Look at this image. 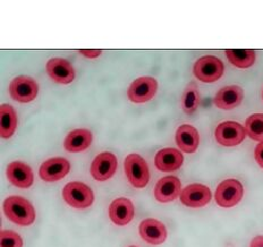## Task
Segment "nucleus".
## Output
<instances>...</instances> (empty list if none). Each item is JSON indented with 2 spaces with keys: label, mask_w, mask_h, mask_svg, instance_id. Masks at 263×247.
<instances>
[{
  "label": "nucleus",
  "mask_w": 263,
  "mask_h": 247,
  "mask_svg": "<svg viewBox=\"0 0 263 247\" xmlns=\"http://www.w3.org/2000/svg\"><path fill=\"white\" fill-rule=\"evenodd\" d=\"M224 53L229 62L238 68H249L255 62V52L252 49H229Z\"/></svg>",
  "instance_id": "nucleus-22"
},
{
  "label": "nucleus",
  "mask_w": 263,
  "mask_h": 247,
  "mask_svg": "<svg viewBox=\"0 0 263 247\" xmlns=\"http://www.w3.org/2000/svg\"><path fill=\"white\" fill-rule=\"evenodd\" d=\"M0 247H23V240L17 233L3 230L0 234Z\"/></svg>",
  "instance_id": "nucleus-25"
},
{
  "label": "nucleus",
  "mask_w": 263,
  "mask_h": 247,
  "mask_svg": "<svg viewBox=\"0 0 263 247\" xmlns=\"http://www.w3.org/2000/svg\"><path fill=\"white\" fill-rule=\"evenodd\" d=\"M134 205L130 200L120 197L115 200L109 207V217L117 226H126L134 218Z\"/></svg>",
  "instance_id": "nucleus-16"
},
{
  "label": "nucleus",
  "mask_w": 263,
  "mask_h": 247,
  "mask_svg": "<svg viewBox=\"0 0 263 247\" xmlns=\"http://www.w3.org/2000/svg\"><path fill=\"white\" fill-rule=\"evenodd\" d=\"M63 197L68 205L75 208H86L93 204L95 194L89 186L73 182L67 184L63 189Z\"/></svg>",
  "instance_id": "nucleus-3"
},
{
  "label": "nucleus",
  "mask_w": 263,
  "mask_h": 247,
  "mask_svg": "<svg viewBox=\"0 0 263 247\" xmlns=\"http://www.w3.org/2000/svg\"><path fill=\"white\" fill-rule=\"evenodd\" d=\"M117 170V158L110 152H103L97 156L91 164V175L98 182L110 179Z\"/></svg>",
  "instance_id": "nucleus-8"
},
{
  "label": "nucleus",
  "mask_w": 263,
  "mask_h": 247,
  "mask_svg": "<svg viewBox=\"0 0 263 247\" xmlns=\"http://www.w3.org/2000/svg\"><path fill=\"white\" fill-rule=\"evenodd\" d=\"M200 101H201V97H200L199 89H197V86L194 82H191V83L186 86L182 97V108L185 111V113L187 115L194 113L197 107L200 106Z\"/></svg>",
  "instance_id": "nucleus-23"
},
{
  "label": "nucleus",
  "mask_w": 263,
  "mask_h": 247,
  "mask_svg": "<svg viewBox=\"0 0 263 247\" xmlns=\"http://www.w3.org/2000/svg\"><path fill=\"white\" fill-rule=\"evenodd\" d=\"M17 128V115L15 109L9 104L0 106V136L9 139Z\"/></svg>",
  "instance_id": "nucleus-21"
},
{
  "label": "nucleus",
  "mask_w": 263,
  "mask_h": 247,
  "mask_svg": "<svg viewBox=\"0 0 263 247\" xmlns=\"http://www.w3.org/2000/svg\"><path fill=\"white\" fill-rule=\"evenodd\" d=\"M176 143L185 153H193L200 144V135L191 125H182L176 131Z\"/></svg>",
  "instance_id": "nucleus-19"
},
{
  "label": "nucleus",
  "mask_w": 263,
  "mask_h": 247,
  "mask_svg": "<svg viewBox=\"0 0 263 247\" xmlns=\"http://www.w3.org/2000/svg\"><path fill=\"white\" fill-rule=\"evenodd\" d=\"M245 130L252 140L263 142V113H254L246 119Z\"/></svg>",
  "instance_id": "nucleus-24"
},
{
  "label": "nucleus",
  "mask_w": 263,
  "mask_h": 247,
  "mask_svg": "<svg viewBox=\"0 0 263 247\" xmlns=\"http://www.w3.org/2000/svg\"><path fill=\"white\" fill-rule=\"evenodd\" d=\"M130 247H135V246H130Z\"/></svg>",
  "instance_id": "nucleus-29"
},
{
  "label": "nucleus",
  "mask_w": 263,
  "mask_h": 247,
  "mask_svg": "<svg viewBox=\"0 0 263 247\" xmlns=\"http://www.w3.org/2000/svg\"><path fill=\"white\" fill-rule=\"evenodd\" d=\"M180 193H182V184L175 176H168L160 179L155 188V197L160 203H168L176 200Z\"/></svg>",
  "instance_id": "nucleus-14"
},
{
  "label": "nucleus",
  "mask_w": 263,
  "mask_h": 247,
  "mask_svg": "<svg viewBox=\"0 0 263 247\" xmlns=\"http://www.w3.org/2000/svg\"><path fill=\"white\" fill-rule=\"evenodd\" d=\"M47 73L51 80L59 84H68L75 79V69L68 60L53 58L47 63Z\"/></svg>",
  "instance_id": "nucleus-12"
},
{
  "label": "nucleus",
  "mask_w": 263,
  "mask_h": 247,
  "mask_svg": "<svg viewBox=\"0 0 263 247\" xmlns=\"http://www.w3.org/2000/svg\"><path fill=\"white\" fill-rule=\"evenodd\" d=\"M251 247H263V236H256L252 239Z\"/></svg>",
  "instance_id": "nucleus-28"
},
{
  "label": "nucleus",
  "mask_w": 263,
  "mask_h": 247,
  "mask_svg": "<svg viewBox=\"0 0 263 247\" xmlns=\"http://www.w3.org/2000/svg\"><path fill=\"white\" fill-rule=\"evenodd\" d=\"M184 157L182 152L176 149H173V147H168V149L159 151L155 159L157 169L164 173L175 172V170L182 167Z\"/></svg>",
  "instance_id": "nucleus-18"
},
{
  "label": "nucleus",
  "mask_w": 263,
  "mask_h": 247,
  "mask_svg": "<svg viewBox=\"0 0 263 247\" xmlns=\"http://www.w3.org/2000/svg\"><path fill=\"white\" fill-rule=\"evenodd\" d=\"M211 201V191L201 184H193L185 187L180 193V202L189 207H202Z\"/></svg>",
  "instance_id": "nucleus-11"
},
{
  "label": "nucleus",
  "mask_w": 263,
  "mask_h": 247,
  "mask_svg": "<svg viewBox=\"0 0 263 247\" xmlns=\"http://www.w3.org/2000/svg\"><path fill=\"white\" fill-rule=\"evenodd\" d=\"M158 83L153 78H140L130 84L128 98L134 103H144L156 96Z\"/></svg>",
  "instance_id": "nucleus-9"
},
{
  "label": "nucleus",
  "mask_w": 263,
  "mask_h": 247,
  "mask_svg": "<svg viewBox=\"0 0 263 247\" xmlns=\"http://www.w3.org/2000/svg\"><path fill=\"white\" fill-rule=\"evenodd\" d=\"M4 212L10 221L18 226H30L35 220V210L22 196H9L4 202Z\"/></svg>",
  "instance_id": "nucleus-1"
},
{
  "label": "nucleus",
  "mask_w": 263,
  "mask_h": 247,
  "mask_svg": "<svg viewBox=\"0 0 263 247\" xmlns=\"http://www.w3.org/2000/svg\"><path fill=\"white\" fill-rule=\"evenodd\" d=\"M255 160L263 169V142L255 147Z\"/></svg>",
  "instance_id": "nucleus-26"
},
{
  "label": "nucleus",
  "mask_w": 263,
  "mask_h": 247,
  "mask_svg": "<svg viewBox=\"0 0 263 247\" xmlns=\"http://www.w3.org/2000/svg\"><path fill=\"white\" fill-rule=\"evenodd\" d=\"M215 136L218 143L222 146H236L244 141L246 130L236 122H224L216 128Z\"/></svg>",
  "instance_id": "nucleus-6"
},
{
  "label": "nucleus",
  "mask_w": 263,
  "mask_h": 247,
  "mask_svg": "<svg viewBox=\"0 0 263 247\" xmlns=\"http://www.w3.org/2000/svg\"><path fill=\"white\" fill-rule=\"evenodd\" d=\"M79 52L86 58H97L101 54V50H95V49H92V50H79Z\"/></svg>",
  "instance_id": "nucleus-27"
},
{
  "label": "nucleus",
  "mask_w": 263,
  "mask_h": 247,
  "mask_svg": "<svg viewBox=\"0 0 263 247\" xmlns=\"http://www.w3.org/2000/svg\"><path fill=\"white\" fill-rule=\"evenodd\" d=\"M92 133L87 129H75L66 136L64 146L68 152L85 151L92 143Z\"/></svg>",
  "instance_id": "nucleus-20"
},
{
  "label": "nucleus",
  "mask_w": 263,
  "mask_h": 247,
  "mask_svg": "<svg viewBox=\"0 0 263 247\" xmlns=\"http://www.w3.org/2000/svg\"><path fill=\"white\" fill-rule=\"evenodd\" d=\"M140 235L142 239L151 245L163 244L167 239L166 226L156 219H146L141 222Z\"/></svg>",
  "instance_id": "nucleus-13"
},
{
  "label": "nucleus",
  "mask_w": 263,
  "mask_h": 247,
  "mask_svg": "<svg viewBox=\"0 0 263 247\" xmlns=\"http://www.w3.org/2000/svg\"><path fill=\"white\" fill-rule=\"evenodd\" d=\"M244 92L242 87L237 85H229L219 91L215 97L216 106L223 110H232V109L238 107L243 101Z\"/></svg>",
  "instance_id": "nucleus-17"
},
{
  "label": "nucleus",
  "mask_w": 263,
  "mask_h": 247,
  "mask_svg": "<svg viewBox=\"0 0 263 247\" xmlns=\"http://www.w3.org/2000/svg\"><path fill=\"white\" fill-rule=\"evenodd\" d=\"M125 173L133 187L143 188L149 184L150 170L143 158L139 155H129L125 159Z\"/></svg>",
  "instance_id": "nucleus-2"
},
{
  "label": "nucleus",
  "mask_w": 263,
  "mask_h": 247,
  "mask_svg": "<svg viewBox=\"0 0 263 247\" xmlns=\"http://www.w3.org/2000/svg\"><path fill=\"white\" fill-rule=\"evenodd\" d=\"M244 187L236 179H227L217 187L216 202L221 207H233L243 199Z\"/></svg>",
  "instance_id": "nucleus-5"
},
{
  "label": "nucleus",
  "mask_w": 263,
  "mask_h": 247,
  "mask_svg": "<svg viewBox=\"0 0 263 247\" xmlns=\"http://www.w3.org/2000/svg\"><path fill=\"white\" fill-rule=\"evenodd\" d=\"M193 73L197 80L204 83H212L221 78L223 74V64L219 58L205 56L194 64Z\"/></svg>",
  "instance_id": "nucleus-4"
},
{
  "label": "nucleus",
  "mask_w": 263,
  "mask_h": 247,
  "mask_svg": "<svg viewBox=\"0 0 263 247\" xmlns=\"http://www.w3.org/2000/svg\"><path fill=\"white\" fill-rule=\"evenodd\" d=\"M262 98H263V93H262Z\"/></svg>",
  "instance_id": "nucleus-30"
},
{
  "label": "nucleus",
  "mask_w": 263,
  "mask_h": 247,
  "mask_svg": "<svg viewBox=\"0 0 263 247\" xmlns=\"http://www.w3.org/2000/svg\"><path fill=\"white\" fill-rule=\"evenodd\" d=\"M7 178L16 187L29 188L33 184L34 176L30 166L21 161H14L7 167Z\"/></svg>",
  "instance_id": "nucleus-15"
},
{
  "label": "nucleus",
  "mask_w": 263,
  "mask_h": 247,
  "mask_svg": "<svg viewBox=\"0 0 263 247\" xmlns=\"http://www.w3.org/2000/svg\"><path fill=\"white\" fill-rule=\"evenodd\" d=\"M39 92V85L36 82L27 78V76H18L12 81L9 85V93L14 100L27 103L34 100Z\"/></svg>",
  "instance_id": "nucleus-7"
},
{
  "label": "nucleus",
  "mask_w": 263,
  "mask_h": 247,
  "mask_svg": "<svg viewBox=\"0 0 263 247\" xmlns=\"http://www.w3.org/2000/svg\"><path fill=\"white\" fill-rule=\"evenodd\" d=\"M70 163L64 158H52L42 163L39 175L42 180L53 183L63 179L69 173Z\"/></svg>",
  "instance_id": "nucleus-10"
}]
</instances>
